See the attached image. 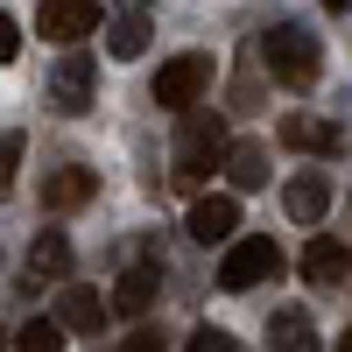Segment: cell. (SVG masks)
<instances>
[{"instance_id":"3","label":"cell","mask_w":352,"mask_h":352,"mask_svg":"<svg viewBox=\"0 0 352 352\" xmlns=\"http://www.w3.org/2000/svg\"><path fill=\"white\" fill-rule=\"evenodd\" d=\"M204 92H212V56H169V64L155 71V106L162 113H197Z\"/></svg>"},{"instance_id":"13","label":"cell","mask_w":352,"mask_h":352,"mask_svg":"<svg viewBox=\"0 0 352 352\" xmlns=\"http://www.w3.org/2000/svg\"><path fill=\"white\" fill-rule=\"evenodd\" d=\"M106 310H113V303H99V289L64 282V296H56V324H64V331H99Z\"/></svg>"},{"instance_id":"5","label":"cell","mask_w":352,"mask_h":352,"mask_svg":"<svg viewBox=\"0 0 352 352\" xmlns=\"http://www.w3.org/2000/svg\"><path fill=\"white\" fill-rule=\"evenodd\" d=\"M184 226H190V240H197V247H232V240H240V197H226V190L197 197Z\"/></svg>"},{"instance_id":"9","label":"cell","mask_w":352,"mask_h":352,"mask_svg":"<svg viewBox=\"0 0 352 352\" xmlns=\"http://www.w3.org/2000/svg\"><path fill=\"white\" fill-rule=\"evenodd\" d=\"M296 268H303L310 289H338V282L352 275V247H345V240H310Z\"/></svg>"},{"instance_id":"21","label":"cell","mask_w":352,"mask_h":352,"mask_svg":"<svg viewBox=\"0 0 352 352\" xmlns=\"http://www.w3.org/2000/svg\"><path fill=\"white\" fill-rule=\"evenodd\" d=\"M113 352H169V338H162L155 324H134V331H127L120 345H113Z\"/></svg>"},{"instance_id":"15","label":"cell","mask_w":352,"mask_h":352,"mask_svg":"<svg viewBox=\"0 0 352 352\" xmlns=\"http://www.w3.org/2000/svg\"><path fill=\"white\" fill-rule=\"evenodd\" d=\"M268 352H317V331H310V317L296 303L268 317Z\"/></svg>"},{"instance_id":"10","label":"cell","mask_w":352,"mask_h":352,"mask_svg":"<svg viewBox=\"0 0 352 352\" xmlns=\"http://www.w3.org/2000/svg\"><path fill=\"white\" fill-rule=\"evenodd\" d=\"M64 275H71V240L56 226H43L36 240H28V282H56L64 289Z\"/></svg>"},{"instance_id":"6","label":"cell","mask_w":352,"mask_h":352,"mask_svg":"<svg viewBox=\"0 0 352 352\" xmlns=\"http://www.w3.org/2000/svg\"><path fill=\"white\" fill-rule=\"evenodd\" d=\"M43 92L56 113H92V56H56Z\"/></svg>"},{"instance_id":"4","label":"cell","mask_w":352,"mask_h":352,"mask_svg":"<svg viewBox=\"0 0 352 352\" xmlns=\"http://www.w3.org/2000/svg\"><path fill=\"white\" fill-rule=\"evenodd\" d=\"M282 275V247L275 240H232L226 261H219V289H232V296H247V289L275 282Z\"/></svg>"},{"instance_id":"7","label":"cell","mask_w":352,"mask_h":352,"mask_svg":"<svg viewBox=\"0 0 352 352\" xmlns=\"http://www.w3.org/2000/svg\"><path fill=\"white\" fill-rule=\"evenodd\" d=\"M36 28L50 43H85L99 28V0H43L36 8Z\"/></svg>"},{"instance_id":"11","label":"cell","mask_w":352,"mask_h":352,"mask_svg":"<svg viewBox=\"0 0 352 352\" xmlns=\"http://www.w3.org/2000/svg\"><path fill=\"white\" fill-rule=\"evenodd\" d=\"M92 190H99V169H85V162L50 169V176H43V204H50V212H78Z\"/></svg>"},{"instance_id":"17","label":"cell","mask_w":352,"mask_h":352,"mask_svg":"<svg viewBox=\"0 0 352 352\" xmlns=\"http://www.w3.org/2000/svg\"><path fill=\"white\" fill-rule=\"evenodd\" d=\"M106 50L113 56H141L148 50V14H113L106 21Z\"/></svg>"},{"instance_id":"23","label":"cell","mask_w":352,"mask_h":352,"mask_svg":"<svg viewBox=\"0 0 352 352\" xmlns=\"http://www.w3.org/2000/svg\"><path fill=\"white\" fill-rule=\"evenodd\" d=\"M338 352H352V324H345V331H338Z\"/></svg>"},{"instance_id":"12","label":"cell","mask_w":352,"mask_h":352,"mask_svg":"<svg viewBox=\"0 0 352 352\" xmlns=\"http://www.w3.org/2000/svg\"><path fill=\"white\" fill-rule=\"evenodd\" d=\"M155 275H162V261H134V268L113 282V310L120 317H148L155 310Z\"/></svg>"},{"instance_id":"25","label":"cell","mask_w":352,"mask_h":352,"mask_svg":"<svg viewBox=\"0 0 352 352\" xmlns=\"http://www.w3.org/2000/svg\"><path fill=\"white\" fill-rule=\"evenodd\" d=\"M0 352H8V338H0Z\"/></svg>"},{"instance_id":"14","label":"cell","mask_w":352,"mask_h":352,"mask_svg":"<svg viewBox=\"0 0 352 352\" xmlns=\"http://www.w3.org/2000/svg\"><path fill=\"white\" fill-rule=\"evenodd\" d=\"M282 141H289V148H303V155H338V148H345V134H338L331 120H310V113H289V120H282Z\"/></svg>"},{"instance_id":"1","label":"cell","mask_w":352,"mask_h":352,"mask_svg":"<svg viewBox=\"0 0 352 352\" xmlns=\"http://www.w3.org/2000/svg\"><path fill=\"white\" fill-rule=\"evenodd\" d=\"M261 64H268V78H282L289 92H310L317 71H324V50H317V36L303 21H275L268 36H261Z\"/></svg>"},{"instance_id":"24","label":"cell","mask_w":352,"mask_h":352,"mask_svg":"<svg viewBox=\"0 0 352 352\" xmlns=\"http://www.w3.org/2000/svg\"><path fill=\"white\" fill-rule=\"evenodd\" d=\"M324 8H352V0H324Z\"/></svg>"},{"instance_id":"8","label":"cell","mask_w":352,"mask_h":352,"mask_svg":"<svg viewBox=\"0 0 352 352\" xmlns=\"http://www.w3.org/2000/svg\"><path fill=\"white\" fill-rule=\"evenodd\" d=\"M282 204H289L296 226H324V212H331V176L324 169H296L289 190H282Z\"/></svg>"},{"instance_id":"2","label":"cell","mask_w":352,"mask_h":352,"mask_svg":"<svg viewBox=\"0 0 352 352\" xmlns=\"http://www.w3.org/2000/svg\"><path fill=\"white\" fill-rule=\"evenodd\" d=\"M232 155V134H226V113L197 106L184 113V127H176V184H197L204 169H219Z\"/></svg>"},{"instance_id":"18","label":"cell","mask_w":352,"mask_h":352,"mask_svg":"<svg viewBox=\"0 0 352 352\" xmlns=\"http://www.w3.org/2000/svg\"><path fill=\"white\" fill-rule=\"evenodd\" d=\"M71 338H64V324L56 317H28V324L14 331V352H64Z\"/></svg>"},{"instance_id":"16","label":"cell","mask_w":352,"mask_h":352,"mask_svg":"<svg viewBox=\"0 0 352 352\" xmlns=\"http://www.w3.org/2000/svg\"><path fill=\"white\" fill-rule=\"evenodd\" d=\"M226 176H232V190H261L268 184V148H261V141H232Z\"/></svg>"},{"instance_id":"22","label":"cell","mask_w":352,"mask_h":352,"mask_svg":"<svg viewBox=\"0 0 352 352\" xmlns=\"http://www.w3.org/2000/svg\"><path fill=\"white\" fill-rule=\"evenodd\" d=\"M14 50H21V28H14L8 14H0V64H8V56H14Z\"/></svg>"},{"instance_id":"19","label":"cell","mask_w":352,"mask_h":352,"mask_svg":"<svg viewBox=\"0 0 352 352\" xmlns=\"http://www.w3.org/2000/svg\"><path fill=\"white\" fill-rule=\"evenodd\" d=\"M21 148H28L21 134H0V197L14 190V169H21Z\"/></svg>"},{"instance_id":"20","label":"cell","mask_w":352,"mask_h":352,"mask_svg":"<svg viewBox=\"0 0 352 352\" xmlns=\"http://www.w3.org/2000/svg\"><path fill=\"white\" fill-rule=\"evenodd\" d=\"M190 352H240V345H232L226 324H197V331H190Z\"/></svg>"}]
</instances>
